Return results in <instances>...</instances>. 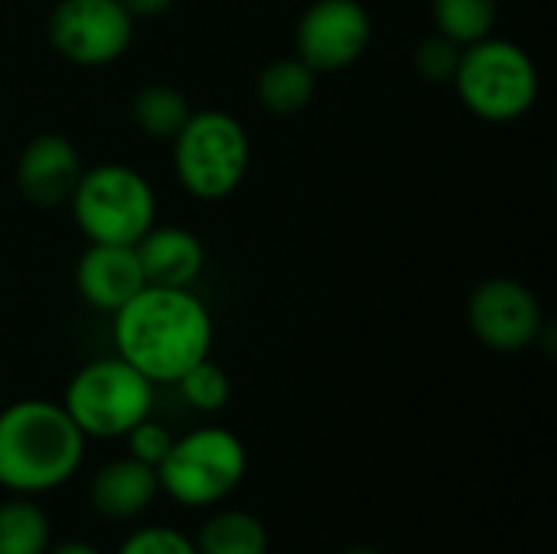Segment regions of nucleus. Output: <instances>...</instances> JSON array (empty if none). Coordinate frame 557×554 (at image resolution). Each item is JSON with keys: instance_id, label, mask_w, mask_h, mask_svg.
<instances>
[{"instance_id": "1", "label": "nucleus", "mask_w": 557, "mask_h": 554, "mask_svg": "<svg viewBox=\"0 0 557 554\" xmlns=\"http://www.w3.org/2000/svg\"><path fill=\"white\" fill-rule=\"evenodd\" d=\"M111 317L114 353L153 385H173L212 353L215 323L193 287L144 284Z\"/></svg>"}, {"instance_id": "2", "label": "nucleus", "mask_w": 557, "mask_h": 554, "mask_svg": "<svg viewBox=\"0 0 557 554\" xmlns=\"http://www.w3.org/2000/svg\"><path fill=\"white\" fill-rule=\"evenodd\" d=\"M85 460V434L59 402L20 398L0 411V487L42 496L65 487Z\"/></svg>"}, {"instance_id": "3", "label": "nucleus", "mask_w": 557, "mask_h": 554, "mask_svg": "<svg viewBox=\"0 0 557 554\" xmlns=\"http://www.w3.org/2000/svg\"><path fill=\"white\" fill-rule=\"evenodd\" d=\"M450 85L473 118L512 124L535 108L542 75L525 46L503 36H486L463 46Z\"/></svg>"}, {"instance_id": "4", "label": "nucleus", "mask_w": 557, "mask_h": 554, "mask_svg": "<svg viewBox=\"0 0 557 554\" xmlns=\"http://www.w3.org/2000/svg\"><path fill=\"white\" fill-rule=\"evenodd\" d=\"M170 147L176 183L202 202L238 193L251 167V137L245 124L222 108H193Z\"/></svg>"}, {"instance_id": "5", "label": "nucleus", "mask_w": 557, "mask_h": 554, "mask_svg": "<svg viewBox=\"0 0 557 554\" xmlns=\"http://www.w3.org/2000/svg\"><path fill=\"white\" fill-rule=\"evenodd\" d=\"M69 209L88 242L137 245L157 222V193L140 170L108 160L82 170Z\"/></svg>"}, {"instance_id": "6", "label": "nucleus", "mask_w": 557, "mask_h": 554, "mask_svg": "<svg viewBox=\"0 0 557 554\" xmlns=\"http://www.w3.org/2000/svg\"><path fill=\"white\" fill-rule=\"evenodd\" d=\"M59 405L85 441H114L153 415V382L114 353L85 362Z\"/></svg>"}, {"instance_id": "7", "label": "nucleus", "mask_w": 557, "mask_h": 554, "mask_svg": "<svg viewBox=\"0 0 557 554\" xmlns=\"http://www.w3.org/2000/svg\"><path fill=\"white\" fill-rule=\"evenodd\" d=\"M248 473V451L228 428L209 424L173 438L157 467L160 493L189 509H209L228 500Z\"/></svg>"}, {"instance_id": "8", "label": "nucleus", "mask_w": 557, "mask_h": 554, "mask_svg": "<svg viewBox=\"0 0 557 554\" xmlns=\"http://www.w3.org/2000/svg\"><path fill=\"white\" fill-rule=\"evenodd\" d=\"M137 33V20L121 0H59L49 10L46 36L55 56L82 69L117 62Z\"/></svg>"}, {"instance_id": "9", "label": "nucleus", "mask_w": 557, "mask_h": 554, "mask_svg": "<svg viewBox=\"0 0 557 554\" xmlns=\"http://www.w3.org/2000/svg\"><path fill=\"white\" fill-rule=\"evenodd\" d=\"M375 26L362 0H313L297 16L294 56L317 75L356 65L372 46Z\"/></svg>"}, {"instance_id": "10", "label": "nucleus", "mask_w": 557, "mask_h": 554, "mask_svg": "<svg viewBox=\"0 0 557 554\" xmlns=\"http://www.w3.org/2000/svg\"><path fill=\"white\" fill-rule=\"evenodd\" d=\"M470 333L493 353H522L539 343L545 313L535 291L516 278H486L467 300Z\"/></svg>"}, {"instance_id": "11", "label": "nucleus", "mask_w": 557, "mask_h": 554, "mask_svg": "<svg viewBox=\"0 0 557 554\" xmlns=\"http://www.w3.org/2000/svg\"><path fill=\"white\" fill-rule=\"evenodd\" d=\"M82 170H85V163H82L78 147L65 134L42 131L23 144L13 173H16V186L29 206L59 209V206H69Z\"/></svg>"}, {"instance_id": "12", "label": "nucleus", "mask_w": 557, "mask_h": 554, "mask_svg": "<svg viewBox=\"0 0 557 554\" xmlns=\"http://www.w3.org/2000/svg\"><path fill=\"white\" fill-rule=\"evenodd\" d=\"M144 284L147 281L134 245L88 242L75 261V291L91 310L117 313Z\"/></svg>"}, {"instance_id": "13", "label": "nucleus", "mask_w": 557, "mask_h": 554, "mask_svg": "<svg viewBox=\"0 0 557 554\" xmlns=\"http://www.w3.org/2000/svg\"><path fill=\"white\" fill-rule=\"evenodd\" d=\"M137 261L147 284L157 287H193L206 271V248L193 229L183 225H150L137 245Z\"/></svg>"}, {"instance_id": "14", "label": "nucleus", "mask_w": 557, "mask_h": 554, "mask_svg": "<svg viewBox=\"0 0 557 554\" xmlns=\"http://www.w3.org/2000/svg\"><path fill=\"white\" fill-rule=\"evenodd\" d=\"M157 496H160L157 470L134 457L108 460L104 467H98V473L88 483V503L108 522L137 519L153 506Z\"/></svg>"}, {"instance_id": "15", "label": "nucleus", "mask_w": 557, "mask_h": 554, "mask_svg": "<svg viewBox=\"0 0 557 554\" xmlns=\"http://www.w3.org/2000/svg\"><path fill=\"white\" fill-rule=\"evenodd\" d=\"M313 95H317V72L297 56H281L268 62L255 78V101L261 111L274 118L300 114L313 101Z\"/></svg>"}, {"instance_id": "16", "label": "nucleus", "mask_w": 557, "mask_h": 554, "mask_svg": "<svg viewBox=\"0 0 557 554\" xmlns=\"http://www.w3.org/2000/svg\"><path fill=\"white\" fill-rule=\"evenodd\" d=\"M189 114H193L189 98L170 82H147L131 98V121L150 140L170 144L180 134V127L189 121Z\"/></svg>"}, {"instance_id": "17", "label": "nucleus", "mask_w": 557, "mask_h": 554, "mask_svg": "<svg viewBox=\"0 0 557 554\" xmlns=\"http://www.w3.org/2000/svg\"><path fill=\"white\" fill-rule=\"evenodd\" d=\"M193 545L199 554H268L271 535L258 516L245 509H219L199 526Z\"/></svg>"}, {"instance_id": "18", "label": "nucleus", "mask_w": 557, "mask_h": 554, "mask_svg": "<svg viewBox=\"0 0 557 554\" xmlns=\"http://www.w3.org/2000/svg\"><path fill=\"white\" fill-rule=\"evenodd\" d=\"M52 526L33 496H13L0 503V554H46Z\"/></svg>"}, {"instance_id": "19", "label": "nucleus", "mask_w": 557, "mask_h": 554, "mask_svg": "<svg viewBox=\"0 0 557 554\" xmlns=\"http://www.w3.org/2000/svg\"><path fill=\"white\" fill-rule=\"evenodd\" d=\"M434 29L457 46L493 36L499 20V0H431Z\"/></svg>"}, {"instance_id": "20", "label": "nucleus", "mask_w": 557, "mask_h": 554, "mask_svg": "<svg viewBox=\"0 0 557 554\" xmlns=\"http://www.w3.org/2000/svg\"><path fill=\"white\" fill-rule=\"evenodd\" d=\"M173 385L180 389L183 402L189 408L202 411V415L222 411L228 405V398H232V379H228V372L219 362H212L209 356L202 362H196L189 372H183Z\"/></svg>"}, {"instance_id": "21", "label": "nucleus", "mask_w": 557, "mask_h": 554, "mask_svg": "<svg viewBox=\"0 0 557 554\" xmlns=\"http://www.w3.org/2000/svg\"><path fill=\"white\" fill-rule=\"evenodd\" d=\"M460 52H463V46H457L454 39H447L441 33L424 36L414 46V72H418V78L431 82V85H450L454 72L460 65Z\"/></svg>"}, {"instance_id": "22", "label": "nucleus", "mask_w": 557, "mask_h": 554, "mask_svg": "<svg viewBox=\"0 0 557 554\" xmlns=\"http://www.w3.org/2000/svg\"><path fill=\"white\" fill-rule=\"evenodd\" d=\"M117 554H199L193 539L183 535L180 529L173 526H140L134 529L124 542Z\"/></svg>"}, {"instance_id": "23", "label": "nucleus", "mask_w": 557, "mask_h": 554, "mask_svg": "<svg viewBox=\"0 0 557 554\" xmlns=\"http://www.w3.org/2000/svg\"><path fill=\"white\" fill-rule=\"evenodd\" d=\"M124 441H127V457H134V460H140V464H147V467L157 470L160 460L173 447V431L166 424L153 421V418H144L140 424H134L124 434Z\"/></svg>"}, {"instance_id": "24", "label": "nucleus", "mask_w": 557, "mask_h": 554, "mask_svg": "<svg viewBox=\"0 0 557 554\" xmlns=\"http://www.w3.org/2000/svg\"><path fill=\"white\" fill-rule=\"evenodd\" d=\"M121 3L134 20H157L176 7V0H121Z\"/></svg>"}, {"instance_id": "25", "label": "nucleus", "mask_w": 557, "mask_h": 554, "mask_svg": "<svg viewBox=\"0 0 557 554\" xmlns=\"http://www.w3.org/2000/svg\"><path fill=\"white\" fill-rule=\"evenodd\" d=\"M46 554H101L95 545H88V542H75V539H69V542H59V545H52V549H46Z\"/></svg>"}, {"instance_id": "26", "label": "nucleus", "mask_w": 557, "mask_h": 554, "mask_svg": "<svg viewBox=\"0 0 557 554\" xmlns=\"http://www.w3.org/2000/svg\"><path fill=\"white\" fill-rule=\"evenodd\" d=\"M343 554H382V552H375V549H366V545H356V549H346Z\"/></svg>"}]
</instances>
